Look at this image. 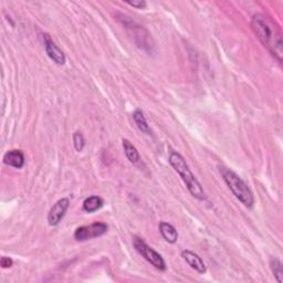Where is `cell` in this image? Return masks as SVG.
<instances>
[{
	"label": "cell",
	"mask_w": 283,
	"mask_h": 283,
	"mask_svg": "<svg viewBox=\"0 0 283 283\" xmlns=\"http://www.w3.org/2000/svg\"><path fill=\"white\" fill-rule=\"evenodd\" d=\"M104 201L98 196H90L83 203V210L87 212H94L103 207Z\"/></svg>",
	"instance_id": "cell-12"
},
{
	"label": "cell",
	"mask_w": 283,
	"mask_h": 283,
	"mask_svg": "<svg viewBox=\"0 0 283 283\" xmlns=\"http://www.w3.org/2000/svg\"><path fill=\"white\" fill-rule=\"evenodd\" d=\"M108 231V225L105 223H94L89 226H83L79 227L74 232V238L77 241H87V240L98 238L105 235Z\"/></svg>",
	"instance_id": "cell-5"
},
{
	"label": "cell",
	"mask_w": 283,
	"mask_h": 283,
	"mask_svg": "<svg viewBox=\"0 0 283 283\" xmlns=\"http://www.w3.org/2000/svg\"><path fill=\"white\" fill-rule=\"evenodd\" d=\"M122 144H123V148H124V152H125L127 159H129L131 163H133V164H136V163H138L139 161V153L136 150V147L126 138H123Z\"/></svg>",
	"instance_id": "cell-13"
},
{
	"label": "cell",
	"mask_w": 283,
	"mask_h": 283,
	"mask_svg": "<svg viewBox=\"0 0 283 283\" xmlns=\"http://www.w3.org/2000/svg\"><path fill=\"white\" fill-rule=\"evenodd\" d=\"M0 266L4 269L11 268L13 266V261L9 257H2V259H0Z\"/></svg>",
	"instance_id": "cell-16"
},
{
	"label": "cell",
	"mask_w": 283,
	"mask_h": 283,
	"mask_svg": "<svg viewBox=\"0 0 283 283\" xmlns=\"http://www.w3.org/2000/svg\"><path fill=\"white\" fill-rule=\"evenodd\" d=\"M133 246L135 248V250L143 257L146 261H148L153 267L160 271H165L166 270V262L165 260L163 259L160 254L154 250L153 248L148 246L143 239H140L138 237H134L133 239Z\"/></svg>",
	"instance_id": "cell-4"
},
{
	"label": "cell",
	"mask_w": 283,
	"mask_h": 283,
	"mask_svg": "<svg viewBox=\"0 0 283 283\" xmlns=\"http://www.w3.org/2000/svg\"><path fill=\"white\" fill-rule=\"evenodd\" d=\"M25 154L20 150H11L4 155V163L6 165L11 167L23 168L25 165Z\"/></svg>",
	"instance_id": "cell-9"
},
{
	"label": "cell",
	"mask_w": 283,
	"mask_h": 283,
	"mask_svg": "<svg viewBox=\"0 0 283 283\" xmlns=\"http://www.w3.org/2000/svg\"><path fill=\"white\" fill-rule=\"evenodd\" d=\"M69 206L70 200L68 198H61V199L56 201L48 214V224L52 226V227L58 226L63 219V217H65L67 210L69 209Z\"/></svg>",
	"instance_id": "cell-7"
},
{
	"label": "cell",
	"mask_w": 283,
	"mask_h": 283,
	"mask_svg": "<svg viewBox=\"0 0 283 283\" xmlns=\"http://www.w3.org/2000/svg\"><path fill=\"white\" fill-rule=\"evenodd\" d=\"M181 257L188 264V266H190V268H193L198 273H206V265H205L203 259L197 253L190 250H183Z\"/></svg>",
	"instance_id": "cell-8"
},
{
	"label": "cell",
	"mask_w": 283,
	"mask_h": 283,
	"mask_svg": "<svg viewBox=\"0 0 283 283\" xmlns=\"http://www.w3.org/2000/svg\"><path fill=\"white\" fill-rule=\"evenodd\" d=\"M159 232L161 233L163 238H164L168 244H175L178 240V232L173 225L161 221L159 224Z\"/></svg>",
	"instance_id": "cell-10"
},
{
	"label": "cell",
	"mask_w": 283,
	"mask_h": 283,
	"mask_svg": "<svg viewBox=\"0 0 283 283\" xmlns=\"http://www.w3.org/2000/svg\"><path fill=\"white\" fill-rule=\"evenodd\" d=\"M270 267L272 273L274 275L275 280H277L279 283L283 282V266L282 262L278 258H272L270 260Z\"/></svg>",
	"instance_id": "cell-14"
},
{
	"label": "cell",
	"mask_w": 283,
	"mask_h": 283,
	"mask_svg": "<svg viewBox=\"0 0 283 283\" xmlns=\"http://www.w3.org/2000/svg\"><path fill=\"white\" fill-rule=\"evenodd\" d=\"M219 171L223 176L225 183L227 184V186L235 195L237 199L244 206L251 208L254 204V197L251 192L249 186L242 180L241 177L237 175L235 172L231 171L228 167L220 166Z\"/></svg>",
	"instance_id": "cell-3"
},
{
	"label": "cell",
	"mask_w": 283,
	"mask_h": 283,
	"mask_svg": "<svg viewBox=\"0 0 283 283\" xmlns=\"http://www.w3.org/2000/svg\"><path fill=\"white\" fill-rule=\"evenodd\" d=\"M126 4L137 9H144L146 7V3L143 2V0H138V2H126Z\"/></svg>",
	"instance_id": "cell-17"
},
{
	"label": "cell",
	"mask_w": 283,
	"mask_h": 283,
	"mask_svg": "<svg viewBox=\"0 0 283 283\" xmlns=\"http://www.w3.org/2000/svg\"><path fill=\"white\" fill-rule=\"evenodd\" d=\"M73 144H74V147H75V150L77 152L83 151L84 146H86V138H84L83 134L81 132L74 133V135H73Z\"/></svg>",
	"instance_id": "cell-15"
},
{
	"label": "cell",
	"mask_w": 283,
	"mask_h": 283,
	"mask_svg": "<svg viewBox=\"0 0 283 283\" xmlns=\"http://www.w3.org/2000/svg\"><path fill=\"white\" fill-rule=\"evenodd\" d=\"M168 161L175 171L179 174L184 183L186 184L189 193L198 200H206L207 195L205 193L201 184L198 181L193 172L190 171V168L186 163L185 158H184L179 153L173 151L171 152V154H169Z\"/></svg>",
	"instance_id": "cell-2"
},
{
	"label": "cell",
	"mask_w": 283,
	"mask_h": 283,
	"mask_svg": "<svg viewBox=\"0 0 283 283\" xmlns=\"http://www.w3.org/2000/svg\"><path fill=\"white\" fill-rule=\"evenodd\" d=\"M42 35H44L45 49H46V52H47L49 58H50L55 63V65L65 66L66 61H67L65 52H63L61 49L55 45V42L52 40L50 34L44 33Z\"/></svg>",
	"instance_id": "cell-6"
},
{
	"label": "cell",
	"mask_w": 283,
	"mask_h": 283,
	"mask_svg": "<svg viewBox=\"0 0 283 283\" xmlns=\"http://www.w3.org/2000/svg\"><path fill=\"white\" fill-rule=\"evenodd\" d=\"M133 118H134V122H135V124L137 125L138 130L141 133L147 134V135H152V129H151V126L148 125L147 119H146L143 112H141L140 110H136L133 113Z\"/></svg>",
	"instance_id": "cell-11"
},
{
	"label": "cell",
	"mask_w": 283,
	"mask_h": 283,
	"mask_svg": "<svg viewBox=\"0 0 283 283\" xmlns=\"http://www.w3.org/2000/svg\"><path fill=\"white\" fill-rule=\"evenodd\" d=\"M251 28L264 47L268 49L275 59L281 62L283 44L278 26L262 13H256L251 20Z\"/></svg>",
	"instance_id": "cell-1"
}]
</instances>
